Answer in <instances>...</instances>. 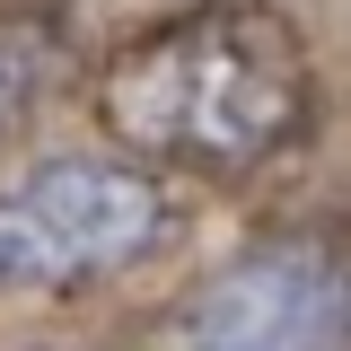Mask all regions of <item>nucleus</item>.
Instances as JSON below:
<instances>
[{
    "label": "nucleus",
    "instance_id": "f257e3e1",
    "mask_svg": "<svg viewBox=\"0 0 351 351\" xmlns=\"http://www.w3.org/2000/svg\"><path fill=\"white\" fill-rule=\"evenodd\" d=\"M97 123L141 167L246 176L307 123V44L263 0H202L141 27L97 71Z\"/></svg>",
    "mask_w": 351,
    "mask_h": 351
},
{
    "label": "nucleus",
    "instance_id": "f03ea898",
    "mask_svg": "<svg viewBox=\"0 0 351 351\" xmlns=\"http://www.w3.org/2000/svg\"><path fill=\"white\" fill-rule=\"evenodd\" d=\"M167 193L149 167L53 158L0 184V290H80L141 263L167 237Z\"/></svg>",
    "mask_w": 351,
    "mask_h": 351
},
{
    "label": "nucleus",
    "instance_id": "7ed1b4c3",
    "mask_svg": "<svg viewBox=\"0 0 351 351\" xmlns=\"http://www.w3.org/2000/svg\"><path fill=\"white\" fill-rule=\"evenodd\" d=\"M184 351H351V272L325 246H255L193 290Z\"/></svg>",
    "mask_w": 351,
    "mask_h": 351
},
{
    "label": "nucleus",
    "instance_id": "20e7f679",
    "mask_svg": "<svg viewBox=\"0 0 351 351\" xmlns=\"http://www.w3.org/2000/svg\"><path fill=\"white\" fill-rule=\"evenodd\" d=\"M44 71H53V36L27 27V18H18V27H0V132L27 114V97L44 88Z\"/></svg>",
    "mask_w": 351,
    "mask_h": 351
}]
</instances>
